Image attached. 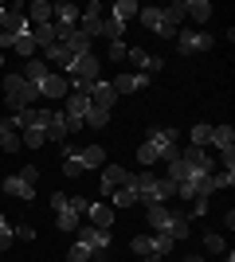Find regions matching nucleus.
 <instances>
[{
  "label": "nucleus",
  "instance_id": "1",
  "mask_svg": "<svg viewBox=\"0 0 235 262\" xmlns=\"http://www.w3.org/2000/svg\"><path fill=\"white\" fill-rule=\"evenodd\" d=\"M98 71H102V67H98V59H94V51H90V55H78L75 63L67 67V75H71L67 82H75L78 94H90V86L98 82Z\"/></svg>",
  "mask_w": 235,
  "mask_h": 262
},
{
  "label": "nucleus",
  "instance_id": "2",
  "mask_svg": "<svg viewBox=\"0 0 235 262\" xmlns=\"http://www.w3.org/2000/svg\"><path fill=\"white\" fill-rule=\"evenodd\" d=\"M4 98H8L12 110H24V106H32V102H39V90L24 75H4Z\"/></svg>",
  "mask_w": 235,
  "mask_h": 262
},
{
  "label": "nucleus",
  "instance_id": "3",
  "mask_svg": "<svg viewBox=\"0 0 235 262\" xmlns=\"http://www.w3.org/2000/svg\"><path fill=\"white\" fill-rule=\"evenodd\" d=\"M173 251V239L168 235H134V254L137 258H145V262H161L165 254Z\"/></svg>",
  "mask_w": 235,
  "mask_h": 262
},
{
  "label": "nucleus",
  "instance_id": "4",
  "mask_svg": "<svg viewBox=\"0 0 235 262\" xmlns=\"http://www.w3.org/2000/svg\"><path fill=\"white\" fill-rule=\"evenodd\" d=\"M35 125L44 129V137H47V141H59V145H63V137H71L67 118H63L59 110H35Z\"/></svg>",
  "mask_w": 235,
  "mask_h": 262
},
{
  "label": "nucleus",
  "instance_id": "5",
  "mask_svg": "<svg viewBox=\"0 0 235 262\" xmlns=\"http://www.w3.org/2000/svg\"><path fill=\"white\" fill-rule=\"evenodd\" d=\"M177 157L192 168V176H208V172H216V161L208 157V149H196V145H188V149H180Z\"/></svg>",
  "mask_w": 235,
  "mask_h": 262
},
{
  "label": "nucleus",
  "instance_id": "6",
  "mask_svg": "<svg viewBox=\"0 0 235 262\" xmlns=\"http://www.w3.org/2000/svg\"><path fill=\"white\" fill-rule=\"evenodd\" d=\"M216 47V39L208 32H196V28H192V32H177V51L180 55H192V51H212Z\"/></svg>",
  "mask_w": 235,
  "mask_h": 262
},
{
  "label": "nucleus",
  "instance_id": "7",
  "mask_svg": "<svg viewBox=\"0 0 235 262\" xmlns=\"http://www.w3.org/2000/svg\"><path fill=\"white\" fill-rule=\"evenodd\" d=\"M75 243H82L90 254H106V251H110V231H98V227H78V231H75Z\"/></svg>",
  "mask_w": 235,
  "mask_h": 262
},
{
  "label": "nucleus",
  "instance_id": "8",
  "mask_svg": "<svg viewBox=\"0 0 235 262\" xmlns=\"http://www.w3.org/2000/svg\"><path fill=\"white\" fill-rule=\"evenodd\" d=\"M137 20L145 24L153 35H165V39H173V35H177V28H173V24H165V12H161V8H141V12H137Z\"/></svg>",
  "mask_w": 235,
  "mask_h": 262
},
{
  "label": "nucleus",
  "instance_id": "9",
  "mask_svg": "<svg viewBox=\"0 0 235 262\" xmlns=\"http://www.w3.org/2000/svg\"><path fill=\"white\" fill-rule=\"evenodd\" d=\"M118 188H130V168L106 164V168H102V196H110V192H118Z\"/></svg>",
  "mask_w": 235,
  "mask_h": 262
},
{
  "label": "nucleus",
  "instance_id": "10",
  "mask_svg": "<svg viewBox=\"0 0 235 262\" xmlns=\"http://www.w3.org/2000/svg\"><path fill=\"white\" fill-rule=\"evenodd\" d=\"M67 75H51V71H47L44 78H39V82H35V90H39V98H67Z\"/></svg>",
  "mask_w": 235,
  "mask_h": 262
},
{
  "label": "nucleus",
  "instance_id": "11",
  "mask_svg": "<svg viewBox=\"0 0 235 262\" xmlns=\"http://www.w3.org/2000/svg\"><path fill=\"white\" fill-rule=\"evenodd\" d=\"M125 59H130L141 75H153V71H161V67H165V59H161V55H149L145 47H130V51H125Z\"/></svg>",
  "mask_w": 235,
  "mask_h": 262
},
{
  "label": "nucleus",
  "instance_id": "12",
  "mask_svg": "<svg viewBox=\"0 0 235 262\" xmlns=\"http://www.w3.org/2000/svg\"><path fill=\"white\" fill-rule=\"evenodd\" d=\"M149 82H153V75L134 71V75H118V78H114V90H118V98H122V94H134V90H145Z\"/></svg>",
  "mask_w": 235,
  "mask_h": 262
},
{
  "label": "nucleus",
  "instance_id": "13",
  "mask_svg": "<svg viewBox=\"0 0 235 262\" xmlns=\"http://www.w3.org/2000/svg\"><path fill=\"white\" fill-rule=\"evenodd\" d=\"M94 106H102V110H110L114 102H118V90H114V82H106V78H98L94 86H90V94H87Z\"/></svg>",
  "mask_w": 235,
  "mask_h": 262
},
{
  "label": "nucleus",
  "instance_id": "14",
  "mask_svg": "<svg viewBox=\"0 0 235 262\" xmlns=\"http://www.w3.org/2000/svg\"><path fill=\"white\" fill-rule=\"evenodd\" d=\"M78 32L87 35V39L102 35V4H87V12H82V28H78Z\"/></svg>",
  "mask_w": 235,
  "mask_h": 262
},
{
  "label": "nucleus",
  "instance_id": "15",
  "mask_svg": "<svg viewBox=\"0 0 235 262\" xmlns=\"http://www.w3.org/2000/svg\"><path fill=\"white\" fill-rule=\"evenodd\" d=\"M59 43L67 47V51L75 55V59H78V55H90V39H87L82 32H78V28H75V32H63V35H59Z\"/></svg>",
  "mask_w": 235,
  "mask_h": 262
},
{
  "label": "nucleus",
  "instance_id": "16",
  "mask_svg": "<svg viewBox=\"0 0 235 262\" xmlns=\"http://www.w3.org/2000/svg\"><path fill=\"white\" fill-rule=\"evenodd\" d=\"M4 192L16 200H35V184H28L24 176H4Z\"/></svg>",
  "mask_w": 235,
  "mask_h": 262
},
{
  "label": "nucleus",
  "instance_id": "17",
  "mask_svg": "<svg viewBox=\"0 0 235 262\" xmlns=\"http://www.w3.org/2000/svg\"><path fill=\"white\" fill-rule=\"evenodd\" d=\"M87 215H90V227H98V231L114 227V208H106V204H90Z\"/></svg>",
  "mask_w": 235,
  "mask_h": 262
},
{
  "label": "nucleus",
  "instance_id": "18",
  "mask_svg": "<svg viewBox=\"0 0 235 262\" xmlns=\"http://www.w3.org/2000/svg\"><path fill=\"white\" fill-rule=\"evenodd\" d=\"M0 149H4V153H16V149H24V141H20V129H16V125H12L8 118L0 121Z\"/></svg>",
  "mask_w": 235,
  "mask_h": 262
},
{
  "label": "nucleus",
  "instance_id": "19",
  "mask_svg": "<svg viewBox=\"0 0 235 262\" xmlns=\"http://www.w3.org/2000/svg\"><path fill=\"white\" fill-rule=\"evenodd\" d=\"M51 8H55V4H47V0H32V4H28V8H24V16H28V24H51Z\"/></svg>",
  "mask_w": 235,
  "mask_h": 262
},
{
  "label": "nucleus",
  "instance_id": "20",
  "mask_svg": "<svg viewBox=\"0 0 235 262\" xmlns=\"http://www.w3.org/2000/svg\"><path fill=\"white\" fill-rule=\"evenodd\" d=\"M208 145H216L220 153H231V145H235V129H231V125H212V137H208Z\"/></svg>",
  "mask_w": 235,
  "mask_h": 262
},
{
  "label": "nucleus",
  "instance_id": "21",
  "mask_svg": "<svg viewBox=\"0 0 235 262\" xmlns=\"http://www.w3.org/2000/svg\"><path fill=\"white\" fill-rule=\"evenodd\" d=\"M12 51L20 55V59H35V55H39V43H35L32 32H20L16 39H12Z\"/></svg>",
  "mask_w": 235,
  "mask_h": 262
},
{
  "label": "nucleus",
  "instance_id": "22",
  "mask_svg": "<svg viewBox=\"0 0 235 262\" xmlns=\"http://www.w3.org/2000/svg\"><path fill=\"white\" fill-rule=\"evenodd\" d=\"M44 63H55V67H63V71H67V67L75 63V55H71L63 43H51V47H44Z\"/></svg>",
  "mask_w": 235,
  "mask_h": 262
},
{
  "label": "nucleus",
  "instance_id": "23",
  "mask_svg": "<svg viewBox=\"0 0 235 262\" xmlns=\"http://www.w3.org/2000/svg\"><path fill=\"white\" fill-rule=\"evenodd\" d=\"M32 35H35V43H39V47H51V43H59V35H63V32H59L55 24H35Z\"/></svg>",
  "mask_w": 235,
  "mask_h": 262
},
{
  "label": "nucleus",
  "instance_id": "24",
  "mask_svg": "<svg viewBox=\"0 0 235 262\" xmlns=\"http://www.w3.org/2000/svg\"><path fill=\"white\" fill-rule=\"evenodd\" d=\"M78 164H82V172L87 168H102V145H87V149H78Z\"/></svg>",
  "mask_w": 235,
  "mask_h": 262
},
{
  "label": "nucleus",
  "instance_id": "25",
  "mask_svg": "<svg viewBox=\"0 0 235 262\" xmlns=\"http://www.w3.org/2000/svg\"><path fill=\"white\" fill-rule=\"evenodd\" d=\"M87 110H90V98L75 90V94L67 98V110H63V114H67V118H78V121H82V118H87Z\"/></svg>",
  "mask_w": 235,
  "mask_h": 262
},
{
  "label": "nucleus",
  "instance_id": "26",
  "mask_svg": "<svg viewBox=\"0 0 235 262\" xmlns=\"http://www.w3.org/2000/svg\"><path fill=\"white\" fill-rule=\"evenodd\" d=\"M106 121H110V110H102V106H94V102H90L82 125H87V129H106Z\"/></svg>",
  "mask_w": 235,
  "mask_h": 262
},
{
  "label": "nucleus",
  "instance_id": "27",
  "mask_svg": "<svg viewBox=\"0 0 235 262\" xmlns=\"http://www.w3.org/2000/svg\"><path fill=\"white\" fill-rule=\"evenodd\" d=\"M20 75H24V78H28V82L35 86V82H39V78L47 75V63L39 59V55H35V59H24V71H20Z\"/></svg>",
  "mask_w": 235,
  "mask_h": 262
},
{
  "label": "nucleus",
  "instance_id": "28",
  "mask_svg": "<svg viewBox=\"0 0 235 262\" xmlns=\"http://www.w3.org/2000/svg\"><path fill=\"white\" fill-rule=\"evenodd\" d=\"M137 12H141V8H137L134 0H118V4L110 8V20H118V24H130V20L137 16Z\"/></svg>",
  "mask_w": 235,
  "mask_h": 262
},
{
  "label": "nucleus",
  "instance_id": "29",
  "mask_svg": "<svg viewBox=\"0 0 235 262\" xmlns=\"http://www.w3.org/2000/svg\"><path fill=\"white\" fill-rule=\"evenodd\" d=\"M184 16H192L196 24H204L212 16V4H208V0H184Z\"/></svg>",
  "mask_w": 235,
  "mask_h": 262
},
{
  "label": "nucleus",
  "instance_id": "30",
  "mask_svg": "<svg viewBox=\"0 0 235 262\" xmlns=\"http://www.w3.org/2000/svg\"><path fill=\"white\" fill-rule=\"evenodd\" d=\"M8 121H12V125H16V129H20V133H24V129H32V125H35V106L12 110V118H8Z\"/></svg>",
  "mask_w": 235,
  "mask_h": 262
},
{
  "label": "nucleus",
  "instance_id": "31",
  "mask_svg": "<svg viewBox=\"0 0 235 262\" xmlns=\"http://www.w3.org/2000/svg\"><path fill=\"white\" fill-rule=\"evenodd\" d=\"M55 223H59V231H78V215L71 211V204L55 211Z\"/></svg>",
  "mask_w": 235,
  "mask_h": 262
},
{
  "label": "nucleus",
  "instance_id": "32",
  "mask_svg": "<svg viewBox=\"0 0 235 262\" xmlns=\"http://www.w3.org/2000/svg\"><path fill=\"white\" fill-rule=\"evenodd\" d=\"M137 164H141V168L157 164V145L153 141H141V145H137Z\"/></svg>",
  "mask_w": 235,
  "mask_h": 262
},
{
  "label": "nucleus",
  "instance_id": "33",
  "mask_svg": "<svg viewBox=\"0 0 235 262\" xmlns=\"http://www.w3.org/2000/svg\"><path fill=\"white\" fill-rule=\"evenodd\" d=\"M122 32H125V24L110 20V16H102V35H106L110 43H118V39H122Z\"/></svg>",
  "mask_w": 235,
  "mask_h": 262
},
{
  "label": "nucleus",
  "instance_id": "34",
  "mask_svg": "<svg viewBox=\"0 0 235 262\" xmlns=\"http://www.w3.org/2000/svg\"><path fill=\"white\" fill-rule=\"evenodd\" d=\"M165 12V24H173L180 32V20H184V0H177V4H168V8H161Z\"/></svg>",
  "mask_w": 235,
  "mask_h": 262
},
{
  "label": "nucleus",
  "instance_id": "35",
  "mask_svg": "<svg viewBox=\"0 0 235 262\" xmlns=\"http://www.w3.org/2000/svg\"><path fill=\"white\" fill-rule=\"evenodd\" d=\"M106 200H114V208H134L137 204V196L130 192V188H118V192H110Z\"/></svg>",
  "mask_w": 235,
  "mask_h": 262
},
{
  "label": "nucleus",
  "instance_id": "36",
  "mask_svg": "<svg viewBox=\"0 0 235 262\" xmlns=\"http://www.w3.org/2000/svg\"><path fill=\"white\" fill-rule=\"evenodd\" d=\"M20 141L28 145V149H39L47 137H44V129H39V125H32V129H24V133H20Z\"/></svg>",
  "mask_w": 235,
  "mask_h": 262
},
{
  "label": "nucleus",
  "instance_id": "37",
  "mask_svg": "<svg viewBox=\"0 0 235 262\" xmlns=\"http://www.w3.org/2000/svg\"><path fill=\"white\" fill-rule=\"evenodd\" d=\"M224 247H227L224 235H216V231H212V235H204V251H208V254H224Z\"/></svg>",
  "mask_w": 235,
  "mask_h": 262
},
{
  "label": "nucleus",
  "instance_id": "38",
  "mask_svg": "<svg viewBox=\"0 0 235 262\" xmlns=\"http://www.w3.org/2000/svg\"><path fill=\"white\" fill-rule=\"evenodd\" d=\"M208 137H212V125H192V141H188V145L204 149V145H208Z\"/></svg>",
  "mask_w": 235,
  "mask_h": 262
},
{
  "label": "nucleus",
  "instance_id": "39",
  "mask_svg": "<svg viewBox=\"0 0 235 262\" xmlns=\"http://www.w3.org/2000/svg\"><path fill=\"white\" fill-rule=\"evenodd\" d=\"M216 188H231L235 184V168H220V172H212Z\"/></svg>",
  "mask_w": 235,
  "mask_h": 262
},
{
  "label": "nucleus",
  "instance_id": "40",
  "mask_svg": "<svg viewBox=\"0 0 235 262\" xmlns=\"http://www.w3.org/2000/svg\"><path fill=\"white\" fill-rule=\"evenodd\" d=\"M67 262H90V251L82 247V243H71V254H67Z\"/></svg>",
  "mask_w": 235,
  "mask_h": 262
},
{
  "label": "nucleus",
  "instance_id": "41",
  "mask_svg": "<svg viewBox=\"0 0 235 262\" xmlns=\"http://www.w3.org/2000/svg\"><path fill=\"white\" fill-rule=\"evenodd\" d=\"M67 204H71V211H75V215H78V219L87 215V208H90V200H82V196H71V200H67Z\"/></svg>",
  "mask_w": 235,
  "mask_h": 262
},
{
  "label": "nucleus",
  "instance_id": "42",
  "mask_svg": "<svg viewBox=\"0 0 235 262\" xmlns=\"http://www.w3.org/2000/svg\"><path fill=\"white\" fill-rule=\"evenodd\" d=\"M63 172H67V176H82V164H78V157H63Z\"/></svg>",
  "mask_w": 235,
  "mask_h": 262
},
{
  "label": "nucleus",
  "instance_id": "43",
  "mask_svg": "<svg viewBox=\"0 0 235 262\" xmlns=\"http://www.w3.org/2000/svg\"><path fill=\"white\" fill-rule=\"evenodd\" d=\"M125 51H130V47H125V39L110 43V59H114V63H122V59H125Z\"/></svg>",
  "mask_w": 235,
  "mask_h": 262
},
{
  "label": "nucleus",
  "instance_id": "44",
  "mask_svg": "<svg viewBox=\"0 0 235 262\" xmlns=\"http://www.w3.org/2000/svg\"><path fill=\"white\" fill-rule=\"evenodd\" d=\"M12 235H16V239H24V243H32V239H35V227H28V223H20V227L12 231Z\"/></svg>",
  "mask_w": 235,
  "mask_h": 262
},
{
  "label": "nucleus",
  "instance_id": "45",
  "mask_svg": "<svg viewBox=\"0 0 235 262\" xmlns=\"http://www.w3.org/2000/svg\"><path fill=\"white\" fill-rule=\"evenodd\" d=\"M16 176H24L28 184H35V180H39V168H35V164H28V168H20V172H16Z\"/></svg>",
  "mask_w": 235,
  "mask_h": 262
},
{
  "label": "nucleus",
  "instance_id": "46",
  "mask_svg": "<svg viewBox=\"0 0 235 262\" xmlns=\"http://www.w3.org/2000/svg\"><path fill=\"white\" fill-rule=\"evenodd\" d=\"M12 239H16V235H12V231H8V227L0 231V251H8V247H12Z\"/></svg>",
  "mask_w": 235,
  "mask_h": 262
},
{
  "label": "nucleus",
  "instance_id": "47",
  "mask_svg": "<svg viewBox=\"0 0 235 262\" xmlns=\"http://www.w3.org/2000/svg\"><path fill=\"white\" fill-rule=\"evenodd\" d=\"M67 200H71V196H63V192H55V196H51V208H55V211H59V208H67Z\"/></svg>",
  "mask_w": 235,
  "mask_h": 262
},
{
  "label": "nucleus",
  "instance_id": "48",
  "mask_svg": "<svg viewBox=\"0 0 235 262\" xmlns=\"http://www.w3.org/2000/svg\"><path fill=\"white\" fill-rule=\"evenodd\" d=\"M4 20H8V8H4V4H0V32H4Z\"/></svg>",
  "mask_w": 235,
  "mask_h": 262
},
{
  "label": "nucleus",
  "instance_id": "49",
  "mask_svg": "<svg viewBox=\"0 0 235 262\" xmlns=\"http://www.w3.org/2000/svg\"><path fill=\"white\" fill-rule=\"evenodd\" d=\"M184 262H204V258H196V254H188V258H184Z\"/></svg>",
  "mask_w": 235,
  "mask_h": 262
},
{
  "label": "nucleus",
  "instance_id": "50",
  "mask_svg": "<svg viewBox=\"0 0 235 262\" xmlns=\"http://www.w3.org/2000/svg\"><path fill=\"white\" fill-rule=\"evenodd\" d=\"M4 227H8V219H4V215H0V231H4Z\"/></svg>",
  "mask_w": 235,
  "mask_h": 262
},
{
  "label": "nucleus",
  "instance_id": "51",
  "mask_svg": "<svg viewBox=\"0 0 235 262\" xmlns=\"http://www.w3.org/2000/svg\"><path fill=\"white\" fill-rule=\"evenodd\" d=\"M0 71H4V51H0Z\"/></svg>",
  "mask_w": 235,
  "mask_h": 262
},
{
  "label": "nucleus",
  "instance_id": "52",
  "mask_svg": "<svg viewBox=\"0 0 235 262\" xmlns=\"http://www.w3.org/2000/svg\"><path fill=\"white\" fill-rule=\"evenodd\" d=\"M224 262H235V254H227V258H224Z\"/></svg>",
  "mask_w": 235,
  "mask_h": 262
},
{
  "label": "nucleus",
  "instance_id": "53",
  "mask_svg": "<svg viewBox=\"0 0 235 262\" xmlns=\"http://www.w3.org/2000/svg\"><path fill=\"white\" fill-rule=\"evenodd\" d=\"M141 262H145V258H141Z\"/></svg>",
  "mask_w": 235,
  "mask_h": 262
}]
</instances>
